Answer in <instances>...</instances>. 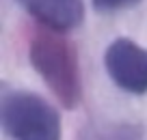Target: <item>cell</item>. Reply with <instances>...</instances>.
<instances>
[{
	"mask_svg": "<svg viewBox=\"0 0 147 140\" xmlns=\"http://www.w3.org/2000/svg\"><path fill=\"white\" fill-rule=\"evenodd\" d=\"M104 67L115 86L130 95L147 93V50L128 37H119L106 48Z\"/></svg>",
	"mask_w": 147,
	"mask_h": 140,
	"instance_id": "obj_3",
	"label": "cell"
},
{
	"mask_svg": "<svg viewBox=\"0 0 147 140\" xmlns=\"http://www.w3.org/2000/svg\"><path fill=\"white\" fill-rule=\"evenodd\" d=\"M18 2L41 26L59 32L74 30L84 19L82 0H18Z\"/></svg>",
	"mask_w": 147,
	"mask_h": 140,
	"instance_id": "obj_4",
	"label": "cell"
},
{
	"mask_svg": "<svg viewBox=\"0 0 147 140\" xmlns=\"http://www.w3.org/2000/svg\"><path fill=\"white\" fill-rule=\"evenodd\" d=\"M30 63L65 108L80 104L82 82L78 54L63 32L43 26L30 41Z\"/></svg>",
	"mask_w": 147,
	"mask_h": 140,
	"instance_id": "obj_1",
	"label": "cell"
},
{
	"mask_svg": "<svg viewBox=\"0 0 147 140\" xmlns=\"http://www.w3.org/2000/svg\"><path fill=\"white\" fill-rule=\"evenodd\" d=\"M141 0H91L93 9L97 11H123V9H130V7L138 5Z\"/></svg>",
	"mask_w": 147,
	"mask_h": 140,
	"instance_id": "obj_5",
	"label": "cell"
},
{
	"mask_svg": "<svg viewBox=\"0 0 147 140\" xmlns=\"http://www.w3.org/2000/svg\"><path fill=\"white\" fill-rule=\"evenodd\" d=\"M0 123L11 140H61L63 125L56 108L30 90H5Z\"/></svg>",
	"mask_w": 147,
	"mask_h": 140,
	"instance_id": "obj_2",
	"label": "cell"
}]
</instances>
